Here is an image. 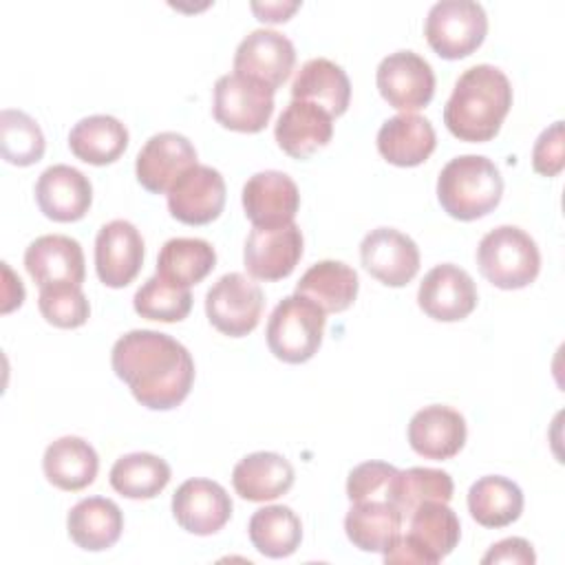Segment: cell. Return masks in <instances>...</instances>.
<instances>
[{
    "label": "cell",
    "instance_id": "1f68e13d",
    "mask_svg": "<svg viewBox=\"0 0 565 565\" xmlns=\"http://www.w3.org/2000/svg\"><path fill=\"white\" fill-rule=\"evenodd\" d=\"M470 516L483 527H505L523 512L521 488L501 475H486L468 490Z\"/></svg>",
    "mask_w": 565,
    "mask_h": 565
},
{
    "label": "cell",
    "instance_id": "8992f818",
    "mask_svg": "<svg viewBox=\"0 0 565 565\" xmlns=\"http://www.w3.org/2000/svg\"><path fill=\"white\" fill-rule=\"evenodd\" d=\"M324 316L313 300L300 294L282 298L267 320L265 335L269 351L287 364L311 360L322 344Z\"/></svg>",
    "mask_w": 565,
    "mask_h": 565
},
{
    "label": "cell",
    "instance_id": "9a60e30c",
    "mask_svg": "<svg viewBox=\"0 0 565 565\" xmlns=\"http://www.w3.org/2000/svg\"><path fill=\"white\" fill-rule=\"evenodd\" d=\"M302 256V232L296 223L252 227L245 241V269L258 280L287 278Z\"/></svg>",
    "mask_w": 565,
    "mask_h": 565
},
{
    "label": "cell",
    "instance_id": "8d00e7d4",
    "mask_svg": "<svg viewBox=\"0 0 565 565\" xmlns=\"http://www.w3.org/2000/svg\"><path fill=\"white\" fill-rule=\"evenodd\" d=\"M0 152L13 166H33L44 154V135L33 117L22 110L0 113Z\"/></svg>",
    "mask_w": 565,
    "mask_h": 565
},
{
    "label": "cell",
    "instance_id": "6da1fadb",
    "mask_svg": "<svg viewBox=\"0 0 565 565\" xmlns=\"http://www.w3.org/2000/svg\"><path fill=\"white\" fill-rule=\"evenodd\" d=\"M115 375L128 384L135 399L150 411L179 406L194 382L190 351L168 333L132 329L124 333L110 353Z\"/></svg>",
    "mask_w": 565,
    "mask_h": 565
},
{
    "label": "cell",
    "instance_id": "d6986e66",
    "mask_svg": "<svg viewBox=\"0 0 565 565\" xmlns=\"http://www.w3.org/2000/svg\"><path fill=\"white\" fill-rule=\"evenodd\" d=\"M172 514L185 532L210 536L230 521L232 499L216 481L188 479L172 494Z\"/></svg>",
    "mask_w": 565,
    "mask_h": 565
},
{
    "label": "cell",
    "instance_id": "277c9868",
    "mask_svg": "<svg viewBox=\"0 0 565 565\" xmlns=\"http://www.w3.org/2000/svg\"><path fill=\"white\" fill-rule=\"evenodd\" d=\"M406 523V532H399L384 552L386 563L435 565L457 547L461 536L459 519L444 501H424L408 514Z\"/></svg>",
    "mask_w": 565,
    "mask_h": 565
},
{
    "label": "cell",
    "instance_id": "74e56055",
    "mask_svg": "<svg viewBox=\"0 0 565 565\" xmlns=\"http://www.w3.org/2000/svg\"><path fill=\"white\" fill-rule=\"evenodd\" d=\"M132 307L148 320L181 322L192 309V294L190 289L174 287L154 274L135 291Z\"/></svg>",
    "mask_w": 565,
    "mask_h": 565
},
{
    "label": "cell",
    "instance_id": "e0dca14e",
    "mask_svg": "<svg viewBox=\"0 0 565 565\" xmlns=\"http://www.w3.org/2000/svg\"><path fill=\"white\" fill-rule=\"evenodd\" d=\"M196 166V150L192 141L179 132L166 130L152 135L137 154V181L152 194H168L172 183Z\"/></svg>",
    "mask_w": 565,
    "mask_h": 565
},
{
    "label": "cell",
    "instance_id": "e575fe53",
    "mask_svg": "<svg viewBox=\"0 0 565 565\" xmlns=\"http://www.w3.org/2000/svg\"><path fill=\"white\" fill-rule=\"evenodd\" d=\"M170 466L152 452H130L110 468V486L128 499H152L170 481Z\"/></svg>",
    "mask_w": 565,
    "mask_h": 565
},
{
    "label": "cell",
    "instance_id": "60d3db41",
    "mask_svg": "<svg viewBox=\"0 0 565 565\" xmlns=\"http://www.w3.org/2000/svg\"><path fill=\"white\" fill-rule=\"evenodd\" d=\"M565 166L563 121H554L545 128L532 148V168L543 177H556Z\"/></svg>",
    "mask_w": 565,
    "mask_h": 565
},
{
    "label": "cell",
    "instance_id": "ba28073f",
    "mask_svg": "<svg viewBox=\"0 0 565 565\" xmlns=\"http://www.w3.org/2000/svg\"><path fill=\"white\" fill-rule=\"evenodd\" d=\"M263 305V289L241 271L223 274L205 294L210 324L230 338L252 333L260 320Z\"/></svg>",
    "mask_w": 565,
    "mask_h": 565
},
{
    "label": "cell",
    "instance_id": "2e32d148",
    "mask_svg": "<svg viewBox=\"0 0 565 565\" xmlns=\"http://www.w3.org/2000/svg\"><path fill=\"white\" fill-rule=\"evenodd\" d=\"M143 265V238L139 230L124 218H115L97 232L95 269L106 287L119 289L132 282Z\"/></svg>",
    "mask_w": 565,
    "mask_h": 565
},
{
    "label": "cell",
    "instance_id": "5b68a950",
    "mask_svg": "<svg viewBox=\"0 0 565 565\" xmlns=\"http://www.w3.org/2000/svg\"><path fill=\"white\" fill-rule=\"evenodd\" d=\"M477 265L494 287L521 289L539 276L541 254L527 232L516 225H499L479 241Z\"/></svg>",
    "mask_w": 565,
    "mask_h": 565
},
{
    "label": "cell",
    "instance_id": "4dcf8cb0",
    "mask_svg": "<svg viewBox=\"0 0 565 565\" xmlns=\"http://www.w3.org/2000/svg\"><path fill=\"white\" fill-rule=\"evenodd\" d=\"M68 148L86 163L106 166L128 148V128L113 115H90L71 128Z\"/></svg>",
    "mask_w": 565,
    "mask_h": 565
},
{
    "label": "cell",
    "instance_id": "f546056e",
    "mask_svg": "<svg viewBox=\"0 0 565 565\" xmlns=\"http://www.w3.org/2000/svg\"><path fill=\"white\" fill-rule=\"evenodd\" d=\"M358 287L353 267L342 260H320L300 276L296 294L313 300L324 313H340L353 305Z\"/></svg>",
    "mask_w": 565,
    "mask_h": 565
},
{
    "label": "cell",
    "instance_id": "f1b7e54d",
    "mask_svg": "<svg viewBox=\"0 0 565 565\" xmlns=\"http://www.w3.org/2000/svg\"><path fill=\"white\" fill-rule=\"evenodd\" d=\"M404 527L402 512L388 501H355L344 516L349 541L362 552H386Z\"/></svg>",
    "mask_w": 565,
    "mask_h": 565
},
{
    "label": "cell",
    "instance_id": "44dd1931",
    "mask_svg": "<svg viewBox=\"0 0 565 565\" xmlns=\"http://www.w3.org/2000/svg\"><path fill=\"white\" fill-rule=\"evenodd\" d=\"M24 267L40 287L57 282L82 285L86 276L82 245L64 234H44L31 241L24 252Z\"/></svg>",
    "mask_w": 565,
    "mask_h": 565
},
{
    "label": "cell",
    "instance_id": "d4e9b609",
    "mask_svg": "<svg viewBox=\"0 0 565 565\" xmlns=\"http://www.w3.org/2000/svg\"><path fill=\"white\" fill-rule=\"evenodd\" d=\"M66 530L77 547L102 552L119 541L124 530V514L113 499L88 497L71 508L66 516Z\"/></svg>",
    "mask_w": 565,
    "mask_h": 565
},
{
    "label": "cell",
    "instance_id": "b9f144b4",
    "mask_svg": "<svg viewBox=\"0 0 565 565\" xmlns=\"http://www.w3.org/2000/svg\"><path fill=\"white\" fill-rule=\"evenodd\" d=\"M536 561L534 550L530 545V541L521 539V536H510L503 539L499 543H494L481 558L483 565L490 563H514V565H532Z\"/></svg>",
    "mask_w": 565,
    "mask_h": 565
},
{
    "label": "cell",
    "instance_id": "4fadbf2b",
    "mask_svg": "<svg viewBox=\"0 0 565 565\" xmlns=\"http://www.w3.org/2000/svg\"><path fill=\"white\" fill-rule=\"evenodd\" d=\"M360 260L380 282L404 287L419 271V247L399 230L375 227L360 243Z\"/></svg>",
    "mask_w": 565,
    "mask_h": 565
},
{
    "label": "cell",
    "instance_id": "8fae6325",
    "mask_svg": "<svg viewBox=\"0 0 565 565\" xmlns=\"http://www.w3.org/2000/svg\"><path fill=\"white\" fill-rule=\"evenodd\" d=\"M296 64L289 38L271 29H256L241 40L234 53V73L276 90Z\"/></svg>",
    "mask_w": 565,
    "mask_h": 565
},
{
    "label": "cell",
    "instance_id": "d6a6232c",
    "mask_svg": "<svg viewBox=\"0 0 565 565\" xmlns=\"http://www.w3.org/2000/svg\"><path fill=\"white\" fill-rule=\"evenodd\" d=\"M216 265L214 247L203 238H170L157 258V276L174 287L190 289L201 282Z\"/></svg>",
    "mask_w": 565,
    "mask_h": 565
},
{
    "label": "cell",
    "instance_id": "7402d4cb",
    "mask_svg": "<svg viewBox=\"0 0 565 565\" xmlns=\"http://www.w3.org/2000/svg\"><path fill=\"white\" fill-rule=\"evenodd\" d=\"M408 444L426 459H450L466 444V419L444 404L424 406L408 422Z\"/></svg>",
    "mask_w": 565,
    "mask_h": 565
},
{
    "label": "cell",
    "instance_id": "7bdbcfd3",
    "mask_svg": "<svg viewBox=\"0 0 565 565\" xmlns=\"http://www.w3.org/2000/svg\"><path fill=\"white\" fill-rule=\"evenodd\" d=\"M298 7H300L298 2H265V4L254 2L252 4V9L260 15L258 20L263 22H285Z\"/></svg>",
    "mask_w": 565,
    "mask_h": 565
},
{
    "label": "cell",
    "instance_id": "ab89813d",
    "mask_svg": "<svg viewBox=\"0 0 565 565\" xmlns=\"http://www.w3.org/2000/svg\"><path fill=\"white\" fill-rule=\"evenodd\" d=\"M397 468L384 461L358 463L347 479V497L355 501H388V488Z\"/></svg>",
    "mask_w": 565,
    "mask_h": 565
},
{
    "label": "cell",
    "instance_id": "83f0119b",
    "mask_svg": "<svg viewBox=\"0 0 565 565\" xmlns=\"http://www.w3.org/2000/svg\"><path fill=\"white\" fill-rule=\"evenodd\" d=\"M291 97L311 102L331 117H340L349 108L351 82L340 64L327 57H313L298 71L291 84Z\"/></svg>",
    "mask_w": 565,
    "mask_h": 565
},
{
    "label": "cell",
    "instance_id": "52a82bcc",
    "mask_svg": "<svg viewBox=\"0 0 565 565\" xmlns=\"http://www.w3.org/2000/svg\"><path fill=\"white\" fill-rule=\"evenodd\" d=\"M488 33V15L475 0H441L426 15L424 35L444 60H461L477 51Z\"/></svg>",
    "mask_w": 565,
    "mask_h": 565
},
{
    "label": "cell",
    "instance_id": "603a6c76",
    "mask_svg": "<svg viewBox=\"0 0 565 565\" xmlns=\"http://www.w3.org/2000/svg\"><path fill=\"white\" fill-rule=\"evenodd\" d=\"M274 137L282 152L294 159H307L331 141L333 117L311 102L291 99L276 121Z\"/></svg>",
    "mask_w": 565,
    "mask_h": 565
},
{
    "label": "cell",
    "instance_id": "ffe728a7",
    "mask_svg": "<svg viewBox=\"0 0 565 565\" xmlns=\"http://www.w3.org/2000/svg\"><path fill=\"white\" fill-rule=\"evenodd\" d=\"M35 201L46 218L73 223L86 216L93 203V185L77 168L55 163L38 177Z\"/></svg>",
    "mask_w": 565,
    "mask_h": 565
},
{
    "label": "cell",
    "instance_id": "7a4b0ae2",
    "mask_svg": "<svg viewBox=\"0 0 565 565\" xmlns=\"http://www.w3.org/2000/svg\"><path fill=\"white\" fill-rule=\"evenodd\" d=\"M512 106V86L492 64L466 68L444 106L446 128L461 141H490L497 137Z\"/></svg>",
    "mask_w": 565,
    "mask_h": 565
},
{
    "label": "cell",
    "instance_id": "4316f807",
    "mask_svg": "<svg viewBox=\"0 0 565 565\" xmlns=\"http://www.w3.org/2000/svg\"><path fill=\"white\" fill-rule=\"evenodd\" d=\"M46 479L66 492H77L90 486L99 470L95 448L75 435H64L46 446L42 457Z\"/></svg>",
    "mask_w": 565,
    "mask_h": 565
},
{
    "label": "cell",
    "instance_id": "ac0fdd59",
    "mask_svg": "<svg viewBox=\"0 0 565 565\" xmlns=\"http://www.w3.org/2000/svg\"><path fill=\"white\" fill-rule=\"evenodd\" d=\"M243 207L254 227L289 225L300 207V192L289 174L263 170L245 181Z\"/></svg>",
    "mask_w": 565,
    "mask_h": 565
},
{
    "label": "cell",
    "instance_id": "3957f363",
    "mask_svg": "<svg viewBox=\"0 0 565 565\" xmlns=\"http://www.w3.org/2000/svg\"><path fill=\"white\" fill-rule=\"evenodd\" d=\"M501 196V172L481 154H459L450 159L437 177L439 205L459 221H475L490 214Z\"/></svg>",
    "mask_w": 565,
    "mask_h": 565
},
{
    "label": "cell",
    "instance_id": "cb8c5ba5",
    "mask_svg": "<svg viewBox=\"0 0 565 565\" xmlns=\"http://www.w3.org/2000/svg\"><path fill=\"white\" fill-rule=\"evenodd\" d=\"M435 146L437 135L433 124L415 113H399L377 130V150L393 166H419L433 154Z\"/></svg>",
    "mask_w": 565,
    "mask_h": 565
},
{
    "label": "cell",
    "instance_id": "9c48e42d",
    "mask_svg": "<svg viewBox=\"0 0 565 565\" xmlns=\"http://www.w3.org/2000/svg\"><path fill=\"white\" fill-rule=\"evenodd\" d=\"M274 93L265 84L236 73L221 75L214 84V119L230 130L260 132L271 119Z\"/></svg>",
    "mask_w": 565,
    "mask_h": 565
},
{
    "label": "cell",
    "instance_id": "7c38bea8",
    "mask_svg": "<svg viewBox=\"0 0 565 565\" xmlns=\"http://www.w3.org/2000/svg\"><path fill=\"white\" fill-rule=\"evenodd\" d=\"M225 205V181L212 166L188 168L168 190L170 214L185 225H205L218 218Z\"/></svg>",
    "mask_w": 565,
    "mask_h": 565
},
{
    "label": "cell",
    "instance_id": "836d02e7",
    "mask_svg": "<svg viewBox=\"0 0 565 565\" xmlns=\"http://www.w3.org/2000/svg\"><path fill=\"white\" fill-rule=\"evenodd\" d=\"M252 545L269 558L294 554L302 541V523L287 505H265L256 510L247 525Z\"/></svg>",
    "mask_w": 565,
    "mask_h": 565
},
{
    "label": "cell",
    "instance_id": "484cf974",
    "mask_svg": "<svg viewBox=\"0 0 565 565\" xmlns=\"http://www.w3.org/2000/svg\"><path fill=\"white\" fill-rule=\"evenodd\" d=\"M232 486L245 501H271L294 486V466L278 452H252L234 466Z\"/></svg>",
    "mask_w": 565,
    "mask_h": 565
},
{
    "label": "cell",
    "instance_id": "30bf717a",
    "mask_svg": "<svg viewBox=\"0 0 565 565\" xmlns=\"http://www.w3.org/2000/svg\"><path fill=\"white\" fill-rule=\"evenodd\" d=\"M375 84L388 106L402 113L428 106L435 95V73L415 51H395L386 55L377 66Z\"/></svg>",
    "mask_w": 565,
    "mask_h": 565
},
{
    "label": "cell",
    "instance_id": "d590c367",
    "mask_svg": "<svg viewBox=\"0 0 565 565\" xmlns=\"http://www.w3.org/2000/svg\"><path fill=\"white\" fill-rule=\"evenodd\" d=\"M452 477L446 470L415 466L395 472L388 488V503H393L406 521L408 514L424 501L448 503L452 499Z\"/></svg>",
    "mask_w": 565,
    "mask_h": 565
},
{
    "label": "cell",
    "instance_id": "f35d334b",
    "mask_svg": "<svg viewBox=\"0 0 565 565\" xmlns=\"http://www.w3.org/2000/svg\"><path fill=\"white\" fill-rule=\"evenodd\" d=\"M38 307L44 320L60 329H77L90 316V305L82 291V285L73 282L40 287Z\"/></svg>",
    "mask_w": 565,
    "mask_h": 565
},
{
    "label": "cell",
    "instance_id": "5bb4252c",
    "mask_svg": "<svg viewBox=\"0 0 565 565\" xmlns=\"http://www.w3.org/2000/svg\"><path fill=\"white\" fill-rule=\"evenodd\" d=\"M419 309L439 322H457L477 307V287L472 276L452 263L435 265L417 289Z\"/></svg>",
    "mask_w": 565,
    "mask_h": 565
}]
</instances>
